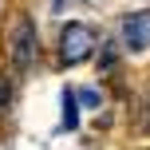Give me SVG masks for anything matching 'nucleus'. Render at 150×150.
I'll list each match as a JSON object with an SVG mask.
<instances>
[{"label":"nucleus","instance_id":"1","mask_svg":"<svg viewBox=\"0 0 150 150\" xmlns=\"http://www.w3.org/2000/svg\"><path fill=\"white\" fill-rule=\"evenodd\" d=\"M95 44H99L95 28L75 20V24L63 28V36H59V59H63V63H83L91 52H95Z\"/></svg>","mask_w":150,"mask_h":150},{"label":"nucleus","instance_id":"2","mask_svg":"<svg viewBox=\"0 0 150 150\" xmlns=\"http://www.w3.org/2000/svg\"><path fill=\"white\" fill-rule=\"evenodd\" d=\"M8 59H12L20 71H28L32 59H36V28H32L28 16H20L16 28H12V36H8Z\"/></svg>","mask_w":150,"mask_h":150},{"label":"nucleus","instance_id":"3","mask_svg":"<svg viewBox=\"0 0 150 150\" xmlns=\"http://www.w3.org/2000/svg\"><path fill=\"white\" fill-rule=\"evenodd\" d=\"M122 47H127V52L150 47V12H130L127 20H122Z\"/></svg>","mask_w":150,"mask_h":150},{"label":"nucleus","instance_id":"4","mask_svg":"<svg viewBox=\"0 0 150 150\" xmlns=\"http://www.w3.org/2000/svg\"><path fill=\"white\" fill-rule=\"evenodd\" d=\"M75 103H79V95L63 91V127H67V130H75V127H79V107H75Z\"/></svg>","mask_w":150,"mask_h":150},{"label":"nucleus","instance_id":"5","mask_svg":"<svg viewBox=\"0 0 150 150\" xmlns=\"http://www.w3.org/2000/svg\"><path fill=\"white\" fill-rule=\"evenodd\" d=\"M8 103H12V83H8L4 75H0V111H4Z\"/></svg>","mask_w":150,"mask_h":150},{"label":"nucleus","instance_id":"6","mask_svg":"<svg viewBox=\"0 0 150 150\" xmlns=\"http://www.w3.org/2000/svg\"><path fill=\"white\" fill-rule=\"evenodd\" d=\"M138 127L150 130V95H146V103H142V119H138Z\"/></svg>","mask_w":150,"mask_h":150}]
</instances>
